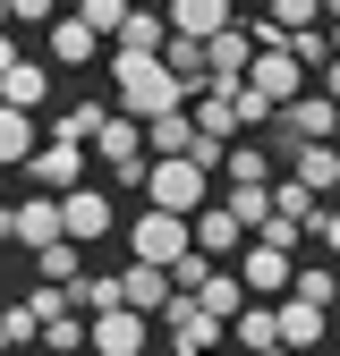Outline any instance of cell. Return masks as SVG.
<instances>
[{"label":"cell","mask_w":340,"mask_h":356,"mask_svg":"<svg viewBox=\"0 0 340 356\" xmlns=\"http://www.w3.org/2000/svg\"><path fill=\"white\" fill-rule=\"evenodd\" d=\"M60 212H68V238H77V246H102V238H111V220H119L111 195L94 187V178H85L77 195H60Z\"/></svg>","instance_id":"8fae6325"},{"label":"cell","mask_w":340,"mask_h":356,"mask_svg":"<svg viewBox=\"0 0 340 356\" xmlns=\"http://www.w3.org/2000/svg\"><path fill=\"white\" fill-rule=\"evenodd\" d=\"M289 356H332V348H289Z\"/></svg>","instance_id":"ab89813d"},{"label":"cell","mask_w":340,"mask_h":356,"mask_svg":"<svg viewBox=\"0 0 340 356\" xmlns=\"http://www.w3.org/2000/svg\"><path fill=\"white\" fill-rule=\"evenodd\" d=\"M238 280H247V297L281 305V297L298 289V254H289V246H264V238H247V254H238Z\"/></svg>","instance_id":"5b68a950"},{"label":"cell","mask_w":340,"mask_h":356,"mask_svg":"<svg viewBox=\"0 0 340 356\" xmlns=\"http://www.w3.org/2000/svg\"><path fill=\"white\" fill-rule=\"evenodd\" d=\"M272 127H281L289 153H298V145H332V136H340V102H332V94H298Z\"/></svg>","instance_id":"8992f818"},{"label":"cell","mask_w":340,"mask_h":356,"mask_svg":"<svg viewBox=\"0 0 340 356\" xmlns=\"http://www.w3.org/2000/svg\"><path fill=\"white\" fill-rule=\"evenodd\" d=\"M222 356H238V348H222Z\"/></svg>","instance_id":"60d3db41"},{"label":"cell","mask_w":340,"mask_h":356,"mask_svg":"<svg viewBox=\"0 0 340 356\" xmlns=\"http://www.w3.org/2000/svg\"><path fill=\"white\" fill-rule=\"evenodd\" d=\"M17 60H26V51H17V42H9V34H0V76H9V68H17Z\"/></svg>","instance_id":"8d00e7d4"},{"label":"cell","mask_w":340,"mask_h":356,"mask_svg":"<svg viewBox=\"0 0 340 356\" xmlns=\"http://www.w3.org/2000/svg\"><path fill=\"white\" fill-rule=\"evenodd\" d=\"M323 34H332V60H340V17H332V26H323Z\"/></svg>","instance_id":"f35d334b"},{"label":"cell","mask_w":340,"mask_h":356,"mask_svg":"<svg viewBox=\"0 0 340 356\" xmlns=\"http://www.w3.org/2000/svg\"><path fill=\"white\" fill-rule=\"evenodd\" d=\"M204 60H212V85H222V94H238L247 68H255V34H247V26H222V34L204 42Z\"/></svg>","instance_id":"7c38bea8"},{"label":"cell","mask_w":340,"mask_h":356,"mask_svg":"<svg viewBox=\"0 0 340 356\" xmlns=\"http://www.w3.org/2000/svg\"><path fill=\"white\" fill-rule=\"evenodd\" d=\"M102 68H111V85H119V111H128V119H162V111H187V85L170 76V60L111 51Z\"/></svg>","instance_id":"6da1fadb"},{"label":"cell","mask_w":340,"mask_h":356,"mask_svg":"<svg viewBox=\"0 0 340 356\" xmlns=\"http://www.w3.org/2000/svg\"><path fill=\"white\" fill-rule=\"evenodd\" d=\"M315 238H323V246L340 254V204H323V212H315Z\"/></svg>","instance_id":"d590c367"},{"label":"cell","mask_w":340,"mask_h":356,"mask_svg":"<svg viewBox=\"0 0 340 356\" xmlns=\"http://www.w3.org/2000/svg\"><path fill=\"white\" fill-rule=\"evenodd\" d=\"M289 178L323 204V195H340V153H332V145H298V153H289Z\"/></svg>","instance_id":"2e32d148"},{"label":"cell","mask_w":340,"mask_h":356,"mask_svg":"<svg viewBox=\"0 0 340 356\" xmlns=\"http://www.w3.org/2000/svg\"><path fill=\"white\" fill-rule=\"evenodd\" d=\"M230 102H238V127H272V119H281V111H272L264 94H255V85H238V94H230Z\"/></svg>","instance_id":"836d02e7"},{"label":"cell","mask_w":340,"mask_h":356,"mask_svg":"<svg viewBox=\"0 0 340 356\" xmlns=\"http://www.w3.org/2000/svg\"><path fill=\"white\" fill-rule=\"evenodd\" d=\"M34 111H9V102H0V170H26L34 161Z\"/></svg>","instance_id":"603a6c76"},{"label":"cell","mask_w":340,"mask_h":356,"mask_svg":"<svg viewBox=\"0 0 340 356\" xmlns=\"http://www.w3.org/2000/svg\"><path fill=\"white\" fill-rule=\"evenodd\" d=\"M272 17H281L289 34H307V26H323V0H272Z\"/></svg>","instance_id":"d6a6232c"},{"label":"cell","mask_w":340,"mask_h":356,"mask_svg":"<svg viewBox=\"0 0 340 356\" xmlns=\"http://www.w3.org/2000/svg\"><path fill=\"white\" fill-rule=\"evenodd\" d=\"M247 85H255V94H264L272 111H289L298 94H307V60H298L289 42H281V51H255V68H247Z\"/></svg>","instance_id":"ba28073f"},{"label":"cell","mask_w":340,"mask_h":356,"mask_svg":"<svg viewBox=\"0 0 340 356\" xmlns=\"http://www.w3.org/2000/svg\"><path fill=\"white\" fill-rule=\"evenodd\" d=\"M9 238H17V246H34V254H42V246H60V238H68L60 195H26V204H9Z\"/></svg>","instance_id":"9c48e42d"},{"label":"cell","mask_w":340,"mask_h":356,"mask_svg":"<svg viewBox=\"0 0 340 356\" xmlns=\"http://www.w3.org/2000/svg\"><path fill=\"white\" fill-rule=\"evenodd\" d=\"M77 17L94 26V34H119L128 17H137V9H128V0H77Z\"/></svg>","instance_id":"1f68e13d"},{"label":"cell","mask_w":340,"mask_h":356,"mask_svg":"<svg viewBox=\"0 0 340 356\" xmlns=\"http://www.w3.org/2000/svg\"><path fill=\"white\" fill-rule=\"evenodd\" d=\"M196 127H204V136H222V145H238V102L222 94V85H212V94H196Z\"/></svg>","instance_id":"d4e9b609"},{"label":"cell","mask_w":340,"mask_h":356,"mask_svg":"<svg viewBox=\"0 0 340 356\" xmlns=\"http://www.w3.org/2000/svg\"><path fill=\"white\" fill-rule=\"evenodd\" d=\"M222 170H230V187H272V153L264 145H230Z\"/></svg>","instance_id":"f546056e"},{"label":"cell","mask_w":340,"mask_h":356,"mask_svg":"<svg viewBox=\"0 0 340 356\" xmlns=\"http://www.w3.org/2000/svg\"><path fill=\"white\" fill-rule=\"evenodd\" d=\"M196 297H204V305H212V314H222V323H238V314H247V305H255V297H247V280H238V272H212V280H204V289H196Z\"/></svg>","instance_id":"f1b7e54d"},{"label":"cell","mask_w":340,"mask_h":356,"mask_svg":"<svg viewBox=\"0 0 340 356\" xmlns=\"http://www.w3.org/2000/svg\"><path fill=\"white\" fill-rule=\"evenodd\" d=\"M222 204L247 220V238H264V229H272V212H281V204H272V187H230Z\"/></svg>","instance_id":"4316f807"},{"label":"cell","mask_w":340,"mask_h":356,"mask_svg":"<svg viewBox=\"0 0 340 356\" xmlns=\"http://www.w3.org/2000/svg\"><path fill=\"white\" fill-rule=\"evenodd\" d=\"M128 246H137V263H162V272H179V263L196 254V220H179V212H137V229H128Z\"/></svg>","instance_id":"277c9868"},{"label":"cell","mask_w":340,"mask_h":356,"mask_svg":"<svg viewBox=\"0 0 340 356\" xmlns=\"http://www.w3.org/2000/svg\"><path fill=\"white\" fill-rule=\"evenodd\" d=\"M145 153H153V161L196 153V111H162V119H145Z\"/></svg>","instance_id":"e0dca14e"},{"label":"cell","mask_w":340,"mask_h":356,"mask_svg":"<svg viewBox=\"0 0 340 356\" xmlns=\"http://www.w3.org/2000/svg\"><path fill=\"white\" fill-rule=\"evenodd\" d=\"M52 60H60V68H94V60H102V34L85 26V17H60V26H52Z\"/></svg>","instance_id":"ffe728a7"},{"label":"cell","mask_w":340,"mask_h":356,"mask_svg":"<svg viewBox=\"0 0 340 356\" xmlns=\"http://www.w3.org/2000/svg\"><path fill=\"white\" fill-rule=\"evenodd\" d=\"M26 178H34V195H77V187H85V145L42 136V145H34V161H26Z\"/></svg>","instance_id":"52a82bcc"},{"label":"cell","mask_w":340,"mask_h":356,"mask_svg":"<svg viewBox=\"0 0 340 356\" xmlns=\"http://www.w3.org/2000/svg\"><path fill=\"white\" fill-rule=\"evenodd\" d=\"M162 331H170V356H222L230 348V323L212 314L204 297H187V289L162 305Z\"/></svg>","instance_id":"7a4b0ae2"},{"label":"cell","mask_w":340,"mask_h":356,"mask_svg":"<svg viewBox=\"0 0 340 356\" xmlns=\"http://www.w3.org/2000/svg\"><path fill=\"white\" fill-rule=\"evenodd\" d=\"M0 102H9V111H42V102H52V68H42V60H17L9 76H0Z\"/></svg>","instance_id":"d6986e66"},{"label":"cell","mask_w":340,"mask_h":356,"mask_svg":"<svg viewBox=\"0 0 340 356\" xmlns=\"http://www.w3.org/2000/svg\"><path fill=\"white\" fill-rule=\"evenodd\" d=\"M222 26H238L230 0H170V34H187V42H212Z\"/></svg>","instance_id":"9a60e30c"},{"label":"cell","mask_w":340,"mask_h":356,"mask_svg":"<svg viewBox=\"0 0 340 356\" xmlns=\"http://www.w3.org/2000/svg\"><path fill=\"white\" fill-rule=\"evenodd\" d=\"M238 238H247V220H238L230 204H204V212H196V254H212V263H230V254H247Z\"/></svg>","instance_id":"5bb4252c"},{"label":"cell","mask_w":340,"mask_h":356,"mask_svg":"<svg viewBox=\"0 0 340 356\" xmlns=\"http://www.w3.org/2000/svg\"><path fill=\"white\" fill-rule=\"evenodd\" d=\"M145 195H153V212L196 220V212L212 204V170H204V161H187V153H179V161H153V170H145Z\"/></svg>","instance_id":"3957f363"},{"label":"cell","mask_w":340,"mask_h":356,"mask_svg":"<svg viewBox=\"0 0 340 356\" xmlns=\"http://www.w3.org/2000/svg\"><path fill=\"white\" fill-rule=\"evenodd\" d=\"M111 42H119V51H137V60H162V42H170V9H137Z\"/></svg>","instance_id":"7402d4cb"},{"label":"cell","mask_w":340,"mask_h":356,"mask_svg":"<svg viewBox=\"0 0 340 356\" xmlns=\"http://www.w3.org/2000/svg\"><path fill=\"white\" fill-rule=\"evenodd\" d=\"M34 280H60V289H77V280H85V246H77V238L42 246V254H34Z\"/></svg>","instance_id":"cb8c5ba5"},{"label":"cell","mask_w":340,"mask_h":356,"mask_svg":"<svg viewBox=\"0 0 340 356\" xmlns=\"http://www.w3.org/2000/svg\"><path fill=\"white\" fill-rule=\"evenodd\" d=\"M102 127H111V111H102V102H68V111H60V127H52V136H60V145H94V136H102Z\"/></svg>","instance_id":"484cf974"},{"label":"cell","mask_w":340,"mask_h":356,"mask_svg":"<svg viewBox=\"0 0 340 356\" xmlns=\"http://www.w3.org/2000/svg\"><path fill=\"white\" fill-rule=\"evenodd\" d=\"M119 280H128V305H137V314H162V305H170V297H179V280H170V272H162V263H128V272H119Z\"/></svg>","instance_id":"ac0fdd59"},{"label":"cell","mask_w":340,"mask_h":356,"mask_svg":"<svg viewBox=\"0 0 340 356\" xmlns=\"http://www.w3.org/2000/svg\"><path fill=\"white\" fill-rule=\"evenodd\" d=\"M9 17H17V26H52V17H60V0H9Z\"/></svg>","instance_id":"e575fe53"},{"label":"cell","mask_w":340,"mask_h":356,"mask_svg":"<svg viewBox=\"0 0 340 356\" xmlns=\"http://www.w3.org/2000/svg\"><path fill=\"white\" fill-rule=\"evenodd\" d=\"M281 339H289V348H323V339H332V314L307 305V297H281Z\"/></svg>","instance_id":"44dd1931"},{"label":"cell","mask_w":340,"mask_h":356,"mask_svg":"<svg viewBox=\"0 0 340 356\" xmlns=\"http://www.w3.org/2000/svg\"><path fill=\"white\" fill-rule=\"evenodd\" d=\"M145 331H153V314H137V305H111V314H94L85 356H145Z\"/></svg>","instance_id":"30bf717a"},{"label":"cell","mask_w":340,"mask_h":356,"mask_svg":"<svg viewBox=\"0 0 340 356\" xmlns=\"http://www.w3.org/2000/svg\"><path fill=\"white\" fill-rule=\"evenodd\" d=\"M289 297H307V305L332 314V305H340V272H332V263H298V289H289Z\"/></svg>","instance_id":"4dcf8cb0"},{"label":"cell","mask_w":340,"mask_h":356,"mask_svg":"<svg viewBox=\"0 0 340 356\" xmlns=\"http://www.w3.org/2000/svg\"><path fill=\"white\" fill-rule=\"evenodd\" d=\"M323 94H332V102H340V60H332V68H323Z\"/></svg>","instance_id":"74e56055"},{"label":"cell","mask_w":340,"mask_h":356,"mask_svg":"<svg viewBox=\"0 0 340 356\" xmlns=\"http://www.w3.org/2000/svg\"><path fill=\"white\" fill-rule=\"evenodd\" d=\"M111 305H128V280L119 272H85L77 280V314H111Z\"/></svg>","instance_id":"83f0119b"},{"label":"cell","mask_w":340,"mask_h":356,"mask_svg":"<svg viewBox=\"0 0 340 356\" xmlns=\"http://www.w3.org/2000/svg\"><path fill=\"white\" fill-rule=\"evenodd\" d=\"M230 348H238V356H289V339H281V305H264V297H255L247 314L230 323Z\"/></svg>","instance_id":"4fadbf2b"}]
</instances>
